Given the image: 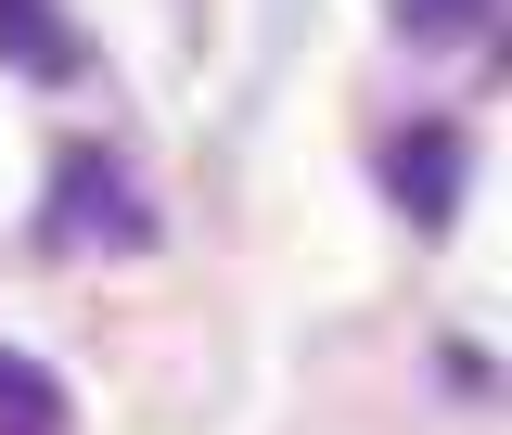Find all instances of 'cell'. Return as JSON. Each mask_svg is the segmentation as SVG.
<instances>
[{
  "label": "cell",
  "instance_id": "cell-3",
  "mask_svg": "<svg viewBox=\"0 0 512 435\" xmlns=\"http://www.w3.org/2000/svg\"><path fill=\"white\" fill-rule=\"evenodd\" d=\"M0 64H13V77H64V64H77L52 0H0Z\"/></svg>",
  "mask_w": 512,
  "mask_h": 435
},
{
  "label": "cell",
  "instance_id": "cell-2",
  "mask_svg": "<svg viewBox=\"0 0 512 435\" xmlns=\"http://www.w3.org/2000/svg\"><path fill=\"white\" fill-rule=\"evenodd\" d=\"M461 180H474V154H461V128H448V116H423V128L384 141V192H397L410 218H461Z\"/></svg>",
  "mask_w": 512,
  "mask_h": 435
},
{
  "label": "cell",
  "instance_id": "cell-4",
  "mask_svg": "<svg viewBox=\"0 0 512 435\" xmlns=\"http://www.w3.org/2000/svg\"><path fill=\"white\" fill-rule=\"evenodd\" d=\"M0 435H64V384L26 372V359H0Z\"/></svg>",
  "mask_w": 512,
  "mask_h": 435
},
{
  "label": "cell",
  "instance_id": "cell-1",
  "mask_svg": "<svg viewBox=\"0 0 512 435\" xmlns=\"http://www.w3.org/2000/svg\"><path fill=\"white\" fill-rule=\"evenodd\" d=\"M52 244H141L154 231V205L116 180V154H64V180H52V218H39Z\"/></svg>",
  "mask_w": 512,
  "mask_h": 435
},
{
  "label": "cell",
  "instance_id": "cell-5",
  "mask_svg": "<svg viewBox=\"0 0 512 435\" xmlns=\"http://www.w3.org/2000/svg\"><path fill=\"white\" fill-rule=\"evenodd\" d=\"M487 13H500V0H397V26H410V39H474Z\"/></svg>",
  "mask_w": 512,
  "mask_h": 435
}]
</instances>
